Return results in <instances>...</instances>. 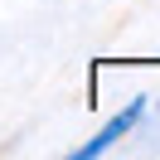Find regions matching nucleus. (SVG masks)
<instances>
[{"label": "nucleus", "instance_id": "1", "mask_svg": "<svg viewBox=\"0 0 160 160\" xmlns=\"http://www.w3.org/2000/svg\"><path fill=\"white\" fill-rule=\"evenodd\" d=\"M141 112H146V102H141V97H136V102H126V112H121V117H112L107 126H102L97 136L88 141V146H78V150H73V160H92V155H102V150H112V146H117V141H121V136H126V131L141 121Z\"/></svg>", "mask_w": 160, "mask_h": 160}]
</instances>
